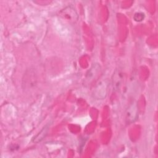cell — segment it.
<instances>
[{
    "instance_id": "1",
    "label": "cell",
    "mask_w": 158,
    "mask_h": 158,
    "mask_svg": "<svg viewBox=\"0 0 158 158\" xmlns=\"http://www.w3.org/2000/svg\"><path fill=\"white\" fill-rule=\"evenodd\" d=\"M108 81L106 79L101 80L95 86L93 91V96L96 99H104L107 93Z\"/></svg>"
},
{
    "instance_id": "2",
    "label": "cell",
    "mask_w": 158,
    "mask_h": 158,
    "mask_svg": "<svg viewBox=\"0 0 158 158\" xmlns=\"http://www.w3.org/2000/svg\"><path fill=\"white\" fill-rule=\"evenodd\" d=\"M138 117V107L136 102L131 103L125 112V121L130 124L134 122Z\"/></svg>"
},
{
    "instance_id": "3",
    "label": "cell",
    "mask_w": 158,
    "mask_h": 158,
    "mask_svg": "<svg viewBox=\"0 0 158 158\" xmlns=\"http://www.w3.org/2000/svg\"><path fill=\"white\" fill-rule=\"evenodd\" d=\"M101 71V67L99 64L94 63L88 71L85 78V83L87 85L91 83L99 75Z\"/></svg>"
},
{
    "instance_id": "4",
    "label": "cell",
    "mask_w": 158,
    "mask_h": 158,
    "mask_svg": "<svg viewBox=\"0 0 158 158\" xmlns=\"http://www.w3.org/2000/svg\"><path fill=\"white\" fill-rule=\"evenodd\" d=\"M123 80V74L119 69H116L112 76V88L115 92L119 91Z\"/></svg>"
},
{
    "instance_id": "5",
    "label": "cell",
    "mask_w": 158,
    "mask_h": 158,
    "mask_svg": "<svg viewBox=\"0 0 158 158\" xmlns=\"http://www.w3.org/2000/svg\"><path fill=\"white\" fill-rule=\"evenodd\" d=\"M49 127L48 125H46L41 130L40 132H39V133L33 138V141L35 143H38L39 141H41L44 137L46 136V135H47L48 130H49Z\"/></svg>"
},
{
    "instance_id": "6",
    "label": "cell",
    "mask_w": 158,
    "mask_h": 158,
    "mask_svg": "<svg viewBox=\"0 0 158 158\" xmlns=\"http://www.w3.org/2000/svg\"><path fill=\"white\" fill-rule=\"evenodd\" d=\"M134 20L136 22H141L144 19V14L142 12H136L134 15Z\"/></svg>"
}]
</instances>
